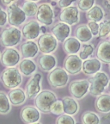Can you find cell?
Listing matches in <instances>:
<instances>
[{"instance_id": "6da1fadb", "label": "cell", "mask_w": 110, "mask_h": 124, "mask_svg": "<svg viewBox=\"0 0 110 124\" xmlns=\"http://www.w3.org/2000/svg\"><path fill=\"white\" fill-rule=\"evenodd\" d=\"M89 94L93 97H98L104 92L105 88L108 85L109 78L105 72L99 71L92 78H89Z\"/></svg>"}, {"instance_id": "7a4b0ae2", "label": "cell", "mask_w": 110, "mask_h": 124, "mask_svg": "<svg viewBox=\"0 0 110 124\" xmlns=\"http://www.w3.org/2000/svg\"><path fill=\"white\" fill-rule=\"evenodd\" d=\"M1 80L4 87L7 89H14L18 87L22 82V77L19 69L15 66H10L2 72Z\"/></svg>"}, {"instance_id": "3957f363", "label": "cell", "mask_w": 110, "mask_h": 124, "mask_svg": "<svg viewBox=\"0 0 110 124\" xmlns=\"http://www.w3.org/2000/svg\"><path fill=\"white\" fill-rule=\"evenodd\" d=\"M57 101V96L54 92L51 91L45 90L39 93L35 97V107L41 112L47 114L51 112V108L52 104Z\"/></svg>"}, {"instance_id": "277c9868", "label": "cell", "mask_w": 110, "mask_h": 124, "mask_svg": "<svg viewBox=\"0 0 110 124\" xmlns=\"http://www.w3.org/2000/svg\"><path fill=\"white\" fill-rule=\"evenodd\" d=\"M22 31L15 26L4 29L0 35V43L5 47H12L19 44L22 40Z\"/></svg>"}, {"instance_id": "5b68a950", "label": "cell", "mask_w": 110, "mask_h": 124, "mask_svg": "<svg viewBox=\"0 0 110 124\" xmlns=\"http://www.w3.org/2000/svg\"><path fill=\"white\" fill-rule=\"evenodd\" d=\"M65 68L55 67L49 72L47 76V81L49 85L53 88H63L67 85L69 81V75Z\"/></svg>"}, {"instance_id": "8992f818", "label": "cell", "mask_w": 110, "mask_h": 124, "mask_svg": "<svg viewBox=\"0 0 110 124\" xmlns=\"http://www.w3.org/2000/svg\"><path fill=\"white\" fill-rule=\"evenodd\" d=\"M6 11L8 14V23H10V25L19 27L26 21L27 16L23 11L22 8H20L15 3L9 4Z\"/></svg>"}, {"instance_id": "52a82bcc", "label": "cell", "mask_w": 110, "mask_h": 124, "mask_svg": "<svg viewBox=\"0 0 110 124\" xmlns=\"http://www.w3.org/2000/svg\"><path fill=\"white\" fill-rule=\"evenodd\" d=\"M38 46L42 54H52L57 49L58 40L52 34H42L38 38Z\"/></svg>"}, {"instance_id": "ba28073f", "label": "cell", "mask_w": 110, "mask_h": 124, "mask_svg": "<svg viewBox=\"0 0 110 124\" xmlns=\"http://www.w3.org/2000/svg\"><path fill=\"white\" fill-rule=\"evenodd\" d=\"M89 91V79L73 80L69 85L70 94L76 99H82Z\"/></svg>"}, {"instance_id": "9c48e42d", "label": "cell", "mask_w": 110, "mask_h": 124, "mask_svg": "<svg viewBox=\"0 0 110 124\" xmlns=\"http://www.w3.org/2000/svg\"><path fill=\"white\" fill-rule=\"evenodd\" d=\"M36 19L39 23H42L45 26H50L53 23L54 11L51 4H41L38 6V10L36 12Z\"/></svg>"}, {"instance_id": "30bf717a", "label": "cell", "mask_w": 110, "mask_h": 124, "mask_svg": "<svg viewBox=\"0 0 110 124\" xmlns=\"http://www.w3.org/2000/svg\"><path fill=\"white\" fill-rule=\"evenodd\" d=\"M41 74L40 72H35L29 79L26 84L25 91L27 97L30 99L35 98L41 90Z\"/></svg>"}, {"instance_id": "8fae6325", "label": "cell", "mask_w": 110, "mask_h": 124, "mask_svg": "<svg viewBox=\"0 0 110 124\" xmlns=\"http://www.w3.org/2000/svg\"><path fill=\"white\" fill-rule=\"evenodd\" d=\"M79 10L77 6H68L62 9L59 14V20L69 25H74L79 22Z\"/></svg>"}, {"instance_id": "7c38bea8", "label": "cell", "mask_w": 110, "mask_h": 124, "mask_svg": "<svg viewBox=\"0 0 110 124\" xmlns=\"http://www.w3.org/2000/svg\"><path fill=\"white\" fill-rule=\"evenodd\" d=\"M83 62V60L77 54H69L64 61V68L69 74L75 75L82 71Z\"/></svg>"}, {"instance_id": "4fadbf2b", "label": "cell", "mask_w": 110, "mask_h": 124, "mask_svg": "<svg viewBox=\"0 0 110 124\" xmlns=\"http://www.w3.org/2000/svg\"><path fill=\"white\" fill-rule=\"evenodd\" d=\"M21 61V54L15 48H6L1 54V63L6 67L15 66Z\"/></svg>"}, {"instance_id": "5bb4252c", "label": "cell", "mask_w": 110, "mask_h": 124, "mask_svg": "<svg viewBox=\"0 0 110 124\" xmlns=\"http://www.w3.org/2000/svg\"><path fill=\"white\" fill-rule=\"evenodd\" d=\"M41 27L38 21L31 20L23 25L22 35L26 40H35L41 35Z\"/></svg>"}, {"instance_id": "9a60e30c", "label": "cell", "mask_w": 110, "mask_h": 124, "mask_svg": "<svg viewBox=\"0 0 110 124\" xmlns=\"http://www.w3.org/2000/svg\"><path fill=\"white\" fill-rule=\"evenodd\" d=\"M20 117L25 123H35L41 119V111L34 106H25L22 108Z\"/></svg>"}, {"instance_id": "2e32d148", "label": "cell", "mask_w": 110, "mask_h": 124, "mask_svg": "<svg viewBox=\"0 0 110 124\" xmlns=\"http://www.w3.org/2000/svg\"><path fill=\"white\" fill-rule=\"evenodd\" d=\"M71 32H72L71 25L64 22L57 23L52 28V34L58 40L59 42H64L68 37H70Z\"/></svg>"}, {"instance_id": "e0dca14e", "label": "cell", "mask_w": 110, "mask_h": 124, "mask_svg": "<svg viewBox=\"0 0 110 124\" xmlns=\"http://www.w3.org/2000/svg\"><path fill=\"white\" fill-rule=\"evenodd\" d=\"M38 65L44 72H51L57 66L56 57L51 54H42L38 58Z\"/></svg>"}, {"instance_id": "ac0fdd59", "label": "cell", "mask_w": 110, "mask_h": 124, "mask_svg": "<svg viewBox=\"0 0 110 124\" xmlns=\"http://www.w3.org/2000/svg\"><path fill=\"white\" fill-rule=\"evenodd\" d=\"M102 68V61L97 58L87 59L83 62L82 71L85 75H94Z\"/></svg>"}, {"instance_id": "d6986e66", "label": "cell", "mask_w": 110, "mask_h": 124, "mask_svg": "<svg viewBox=\"0 0 110 124\" xmlns=\"http://www.w3.org/2000/svg\"><path fill=\"white\" fill-rule=\"evenodd\" d=\"M38 43L34 40H28L21 45V54L23 58L33 59L38 54L39 52Z\"/></svg>"}, {"instance_id": "ffe728a7", "label": "cell", "mask_w": 110, "mask_h": 124, "mask_svg": "<svg viewBox=\"0 0 110 124\" xmlns=\"http://www.w3.org/2000/svg\"><path fill=\"white\" fill-rule=\"evenodd\" d=\"M96 58L105 64H110V41H104L99 43L95 51Z\"/></svg>"}, {"instance_id": "44dd1931", "label": "cell", "mask_w": 110, "mask_h": 124, "mask_svg": "<svg viewBox=\"0 0 110 124\" xmlns=\"http://www.w3.org/2000/svg\"><path fill=\"white\" fill-rule=\"evenodd\" d=\"M18 69L22 75L25 76V77H31L36 71L37 65L31 59L23 58V60L20 61Z\"/></svg>"}, {"instance_id": "7402d4cb", "label": "cell", "mask_w": 110, "mask_h": 124, "mask_svg": "<svg viewBox=\"0 0 110 124\" xmlns=\"http://www.w3.org/2000/svg\"><path fill=\"white\" fill-rule=\"evenodd\" d=\"M8 96H9L10 103L13 105H15V106H18V105L24 103L28 97L26 91H23L22 88L18 87L11 89V91L9 92Z\"/></svg>"}, {"instance_id": "603a6c76", "label": "cell", "mask_w": 110, "mask_h": 124, "mask_svg": "<svg viewBox=\"0 0 110 124\" xmlns=\"http://www.w3.org/2000/svg\"><path fill=\"white\" fill-rule=\"evenodd\" d=\"M63 49L67 54H76L81 49V41L77 37H68L63 42Z\"/></svg>"}, {"instance_id": "cb8c5ba5", "label": "cell", "mask_w": 110, "mask_h": 124, "mask_svg": "<svg viewBox=\"0 0 110 124\" xmlns=\"http://www.w3.org/2000/svg\"><path fill=\"white\" fill-rule=\"evenodd\" d=\"M95 107L96 110L103 114H108L110 112V95L102 94L95 99Z\"/></svg>"}, {"instance_id": "d4e9b609", "label": "cell", "mask_w": 110, "mask_h": 124, "mask_svg": "<svg viewBox=\"0 0 110 124\" xmlns=\"http://www.w3.org/2000/svg\"><path fill=\"white\" fill-rule=\"evenodd\" d=\"M64 113L71 116H75L79 110V104L73 97H65L62 99Z\"/></svg>"}, {"instance_id": "484cf974", "label": "cell", "mask_w": 110, "mask_h": 124, "mask_svg": "<svg viewBox=\"0 0 110 124\" xmlns=\"http://www.w3.org/2000/svg\"><path fill=\"white\" fill-rule=\"evenodd\" d=\"M75 35L83 43H88L93 38V35L90 29L86 24L77 26L75 29Z\"/></svg>"}, {"instance_id": "4316f807", "label": "cell", "mask_w": 110, "mask_h": 124, "mask_svg": "<svg viewBox=\"0 0 110 124\" xmlns=\"http://www.w3.org/2000/svg\"><path fill=\"white\" fill-rule=\"evenodd\" d=\"M104 10L99 5H94L86 13V17L89 21L97 22V23H100V22L103 21V19L104 18Z\"/></svg>"}, {"instance_id": "83f0119b", "label": "cell", "mask_w": 110, "mask_h": 124, "mask_svg": "<svg viewBox=\"0 0 110 124\" xmlns=\"http://www.w3.org/2000/svg\"><path fill=\"white\" fill-rule=\"evenodd\" d=\"M9 96L4 91H0V114L6 115L11 110Z\"/></svg>"}, {"instance_id": "f1b7e54d", "label": "cell", "mask_w": 110, "mask_h": 124, "mask_svg": "<svg viewBox=\"0 0 110 124\" xmlns=\"http://www.w3.org/2000/svg\"><path fill=\"white\" fill-rule=\"evenodd\" d=\"M81 121L83 124H98L101 122L98 115L92 111H86L81 116Z\"/></svg>"}, {"instance_id": "f546056e", "label": "cell", "mask_w": 110, "mask_h": 124, "mask_svg": "<svg viewBox=\"0 0 110 124\" xmlns=\"http://www.w3.org/2000/svg\"><path fill=\"white\" fill-rule=\"evenodd\" d=\"M38 4L36 2L33 1H26L22 4V10L25 12L27 16H34L36 15L37 10H38Z\"/></svg>"}, {"instance_id": "4dcf8cb0", "label": "cell", "mask_w": 110, "mask_h": 124, "mask_svg": "<svg viewBox=\"0 0 110 124\" xmlns=\"http://www.w3.org/2000/svg\"><path fill=\"white\" fill-rule=\"evenodd\" d=\"M94 49H95V46L93 44H86L83 45V47L80 49L79 51V57L83 60H87L91 54L94 52Z\"/></svg>"}, {"instance_id": "1f68e13d", "label": "cell", "mask_w": 110, "mask_h": 124, "mask_svg": "<svg viewBox=\"0 0 110 124\" xmlns=\"http://www.w3.org/2000/svg\"><path fill=\"white\" fill-rule=\"evenodd\" d=\"M100 29H99V37L104 38L109 35L110 34V20L105 21L103 23L100 22Z\"/></svg>"}, {"instance_id": "d6a6232c", "label": "cell", "mask_w": 110, "mask_h": 124, "mask_svg": "<svg viewBox=\"0 0 110 124\" xmlns=\"http://www.w3.org/2000/svg\"><path fill=\"white\" fill-rule=\"evenodd\" d=\"M95 0H78L77 7L82 11H88L95 5Z\"/></svg>"}, {"instance_id": "836d02e7", "label": "cell", "mask_w": 110, "mask_h": 124, "mask_svg": "<svg viewBox=\"0 0 110 124\" xmlns=\"http://www.w3.org/2000/svg\"><path fill=\"white\" fill-rule=\"evenodd\" d=\"M57 124H75L76 121L72 116L68 114H61L59 115L58 118L56 120Z\"/></svg>"}, {"instance_id": "e575fe53", "label": "cell", "mask_w": 110, "mask_h": 124, "mask_svg": "<svg viewBox=\"0 0 110 124\" xmlns=\"http://www.w3.org/2000/svg\"><path fill=\"white\" fill-rule=\"evenodd\" d=\"M64 112V107H63V102L62 100H57L55 103L52 104V108H51V113L54 115H57V116H59V115L63 114Z\"/></svg>"}, {"instance_id": "d590c367", "label": "cell", "mask_w": 110, "mask_h": 124, "mask_svg": "<svg viewBox=\"0 0 110 124\" xmlns=\"http://www.w3.org/2000/svg\"><path fill=\"white\" fill-rule=\"evenodd\" d=\"M88 27L90 29L91 33H92L93 36H96L99 34V29H100V26H99L98 23L97 22H93V21H89L87 23Z\"/></svg>"}, {"instance_id": "8d00e7d4", "label": "cell", "mask_w": 110, "mask_h": 124, "mask_svg": "<svg viewBox=\"0 0 110 124\" xmlns=\"http://www.w3.org/2000/svg\"><path fill=\"white\" fill-rule=\"evenodd\" d=\"M8 21V14L7 11L0 6V27H4Z\"/></svg>"}, {"instance_id": "74e56055", "label": "cell", "mask_w": 110, "mask_h": 124, "mask_svg": "<svg viewBox=\"0 0 110 124\" xmlns=\"http://www.w3.org/2000/svg\"><path fill=\"white\" fill-rule=\"evenodd\" d=\"M75 1L76 0H59L58 5L60 9H64V8L70 6L72 3L75 2Z\"/></svg>"}, {"instance_id": "f35d334b", "label": "cell", "mask_w": 110, "mask_h": 124, "mask_svg": "<svg viewBox=\"0 0 110 124\" xmlns=\"http://www.w3.org/2000/svg\"><path fill=\"white\" fill-rule=\"evenodd\" d=\"M2 3L5 5H9V4H11L13 3H15V1H17V0H1Z\"/></svg>"}, {"instance_id": "ab89813d", "label": "cell", "mask_w": 110, "mask_h": 124, "mask_svg": "<svg viewBox=\"0 0 110 124\" xmlns=\"http://www.w3.org/2000/svg\"><path fill=\"white\" fill-rule=\"evenodd\" d=\"M46 27H45V25L44 26H41V34H45V33H46Z\"/></svg>"}, {"instance_id": "60d3db41", "label": "cell", "mask_w": 110, "mask_h": 124, "mask_svg": "<svg viewBox=\"0 0 110 124\" xmlns=\"http://www.w3.org/2000/svg\"><path fill=\"white\" fill-rule=\"evenodd\" d=\"M104 119L105 120H110V112L106 114V116H104Z\"/></svg>"}, {"instance_id": "b9f144b4", "label": "cell", "mask_w": 110, "mask_h": 124, "mask_svg": "<svg viewBox=\"0 0 110 124\" xmlns=\"http://www.w3.org/2000/svg\"><path fill=\"white\" fill-rule=\"evenodd\" d=\"M104 4L108 6V9H110V0H106V2H105Z\"/></svg>"}, {"instance_id": "7bdbcfd3", "label": "cell", "mask_w": 110, "mask_h": 124, "mask_svg": "<svg viewBox=\"0 0 110 124\" xmlns=\"http://www.w3.org/2000/svg\"><path fill=\"white\" fill-rule=\"evenodd\" d=\"M56 1H52V3H51V5L52 6H56Z\"/></svg>"}, {"instance_id": "ee69618b", "label": "cell", "mask_w": 110, "mask_h": 124, "mask_svg": "<svg viewBox=\"0 0 110 124\" xmlns=\"http://www.w3.org/2000/svg\"><path fill=\"white\" fill-rule=\"evenodd\" d=\"M108 91L110 92V80H109V83H108Z\"/></svg>"}, {"instance_id": "f6af8a7d", "label": "cell", "mask_w": 110, "mask_h": 124, "mask_svg": "<svg viewBox=\"0 0 110 124\" xmlns=\"http://www.w3.org/2000/svg\"><path fill=\"white\" fill-rule=\"evenodd\" d=\"M28 1H33V2H38L40 0H28Z\"/></svg>"}, {"instance_id": "bcb514c9", "label": "cell", "mask_w": 110, "mask_h": 124, "mask_svg": "<svg viewBox=\"0 0 110 124\" xmlns=\"http://www.w3.org/2000/svg\"><path fill=\"white\" fill-rule=\"evenodd\" d=\"M0 59H1V53H0Z\"/></svg>"}, {"instance_id": "7dc6e473", "label": "cell", "mask_w": 110, "mask_h": 124, "mask_svg": "<svg viewBox=\"0 0 110 124\" xmlns=\"http://www.w3.org/2000/svg\"><path fill=\"white\" fill-rule=\"evenodd\" d=\"M52 1H59V0H52Z\"/></svg>"}, {"instance_id": "c3c4849f", "label": "cell", "mask_w": 110, "mask_h": 124, "mask_svg": "<svg viewBox=\"0 0 110 124\" xmlns=\"http://www.w3.org/2000/svg\"><path fill=\"white\" fill-rule=\"evenodd\" d=\"M109 71H110V64H109Z\"/></svg>"}, {"instance_id": "681fc988", "label": "cell", "mask_w": 110, "mask_h": 124, "mask_svg": "<svg viewBox=\"0 0 110 124\" xmlns=\"http://www.w3.org/2000/svg\"><path fill=\"white\" fill-rule=\"evenodd\" d=\"M109 39H110V34H109Z\"/></svg>"}]
</instances>
